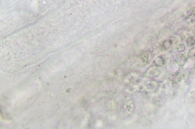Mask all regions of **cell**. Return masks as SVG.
Here are the masks:
<instances>
[{"mask_svg": "<svg viewBox=\"0 0 195 129\" xmlns=\"http://www.w3.org/2000/svg\"><path fill=\"white\" fill-rule=\"evenodd\" d=\"M187 56L188 58H191L195 57V47L191 48L188 50Z\"/></svg>", "mask_w": 195, "mask_h": 129, "instance_id": "8", "label": "cell"}, {"mask_svg": "<svg viewBox=\"0 0 195 129\" xmlns=\"http://www.w3.org/2000/svg\"><path fill=\"white\" fill-rule=\"evenodd\" d=\"M187 44L188 46H191L195 44V36L188 38L187 40Z\"/></svg>", "mask_w": 195, "mask_h": 129, "instance_id": "7", "label": "cell"}, {"mask_svg": "<svg viewBox=\"0 0 195 129\" xmlns=\"http://www.w3.org/2000/svg\"><path fill=\"white\" fill-rule=\"evenodd\" d=\"M187 58L186 56L184 54H180L176 57V61L179 65H183L186 63Z\"/></svg>", "mask_w": 195, "mask_h": 129, "instance_id": "2", "label": "cell"}, {"mask_svg": "<svg viewBox=\"0 0 195 129\" xmlns=\"http://www.w3.org/2000/svg\"><path fill=\"white\" fill-rule=\"evenodd\" d=\"M184 34L185 36H188V37L195 36V27H191L187 28L185 30Z\"/></svg>", "mask_w": 195, "mask_h": 129, "instance_id": "5", "label": "cell"}, {"mask_svg": "<svg viewBox=\"0 0 195 129\" xmlns=\"http://www.w3.org/2000/svg\"><path fill=\"white\" fill-rule=\"evenodd\" d=\"M173 44V41L171 39L166 40L162 42L161 45V49L162 50H167L171 47Z\"/></svg>", "mask_w": 195, "mask_h": 129, "instance_id": "3", "label": "cell"}, {"mask_svg": "<svg viewBox=\"0 0 195 129\" xmlns=\"http://www.w3.org/2000/svg\"><path fill=\"white\" fill-rule=\"evenodd\" d=\"M182 76L179 73H173L170 76V79L174 83H178L181 80Z\"/></svg>", "mask_w": 195, "mask_h": 129, "instance_id": "4", "label": "cell"}, {"mask_svg": "<svg viewBox=\"0 0 195 129\" xmlns=\"http://www.w3.org/2000/svg\"><path fill=\"white\" fill-rule=\"evenodd\" d=\"M195 16V5H192L187 7L184 13V16L185 18H192Z\"/></svg>", "mask_w": 195, "mask_h": 129, "instance_id": "1", "label": "cell"}, {"mask_svg": "<svg viewBox=\"0 0 195 129\" xmlns=\"http://www.w3.org/2000/svg\"><path fill=\"white\" fill-rule=\"evenodd\" d=\"M176 49L179 52H182L185 51L186 47L185 44L182 42H179L176 44L175 47Z\"/></svg>", "mask_w": 195, "mask_h": 129, "instance_id": "6", "label": "cell"}]
</instances>
